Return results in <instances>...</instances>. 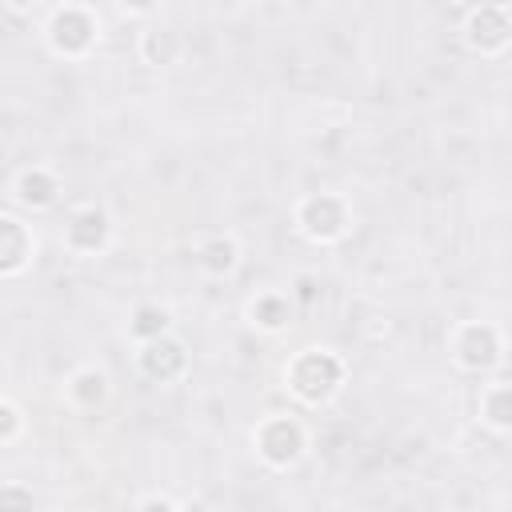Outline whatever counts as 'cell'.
Here are the masks:
<instances>
[{"instance_id": "obj_1", "label": "cell", "mask_w": 512, "mask_h": 512, "mask_svg": "<svg viewBox=\"0 0 512 512\" xmlns=\"http://www.w3.org/2000/svg\"><path fill=\"white\" fill-rule=\"evenodd\" d=\"M284 380L288 388L304 400V404H324L340 380H344V364L332 356V352H320V348H304L288 368H284Z\"/></svg>"}, {"instance_id": "obj_2", "label": "cell", "mask_w": 512, "mask_h": 512, "mask_svg": "<svg viewBox=\"0 0 512 512\" xmlns=\"http://www.w3.org/2000/svg\"><path fill=\"white\" fill-rule=\"evenodd\" d=\"M296 224H300V232H304L308 240L332 244V240H340V236L352 228V212H348V204H344L340 196L316 192V196H304V200L296 204Z\"/></svg>"}, {"instance_id": "obj_3", "label": "cell", "mask_w": 512, "mask_h": 512, "mask_svg": "<svg viewBox=\"0 0 512 512\" xmlns=\"http://www.w3.org/2000/svg\"><path fill=\"white\" fill-rule=\"evenodd\" d=\"M100 36V20L92 16V8H80V4H64L52 12L48 20V44L52 52L60 56H84Z\"/></svg>"}, {"instance_id": "obj_4", "label": "cell", "mask_w": 512, "mask_h": 512, "mask_svg": "<svg viewBox=\"0 0 512 512\" xmlns=\"http://www.w3.org/2000/svg\"><path fill=\"white\" fill-rule=\"evenodd\" d=\"M252 440H256V452L272 468H288L304 452V428L292 416H268V420H260V428H256Z\"/></svg>"}, {"instance_id": "obj_5", "label": "cell", "mask_w": 512, "mask_h": 512, "mask_svg": "<svg viewBox=\"0 0 512 512\" xmlns=\"http://www.w3.org/2000/svg\"><path fill=\"white\" fill-rule=\"evenodd\" d=\"M464 40L480 56H500L508 48V40H512V16H508V8L504 4L472 8L468 20H464Z\"/></svg>"}, {"instance_id": "obj_6", "label": "cell", "mask_w": 512, "mask_h": 512, "mask_svg": "<svg viewBox=\"0 0 512 512\" xmlns=\"http://www.w3.org/2000/svg\"><path fill=\"white\" fill-rule=\"evenodd\" d=\"M452 356L460 368L468 372H488L492 364H500V332L492 324H480V320H468L456 328L452 336Z\"/></svg>"}, {"instance_id": "obj_7", "label": "cell", "mask_w": 512, "mask_h": 512, "mask_svg": "<svg viewBox=\"0 0 512 512\" xmlns=\"http://www.w3.org/2000/svg\"><path fill=\"white\" fill-rule=\"evenodd\" d=\"M108 236H112V220H108V212L96 208V204L76 208V212L68 216V224H64V244H68L72 252H100V248L108 244Z\"/></svg>"}, {"instance_id": "obj_8", "label": "cell", "mask_w": 512, "mask_h": 512, "mask_svg": "<svg viewBox=\"0 0 512 512\" xmlns=\"http://www.w3.org/2000/svg\"><path fill=\"white\" fill-rule=\"evenodd\" d=\"M140 372L152 376V380H172L184 372L188 356H184V344L180 340H168V336H156V340H144L140 348Z\"/></svg>"}, {"instance_id": "obj_9", "label": "cell", "mask_w": 512, "mask_h": 512, "mask_svg": "<svg viewBox=\"0 0 512 512\" xmlns=\"http://www.w3.org/2000/svg\"><path fill=\"white\" fill-rule=\"evenodd\" d=\"M32 256V236L20 220L12 216H0V276H12L28 264Z\"/></svg>"}, {"instance_id": "obj_10", "label": "cell", "mask_w": 512, "mask_h": 512, "mask_svg": "<svg viewBox=\"0 0 512 512\" xmlns=\"http://www.w3.org/2000/svg\"><path fill=\"white\" fill-rule=\"evenodd\" d=\"M60 192V180L48 172V168H24L16 176V200L28 204V208H48Z\"/></svg>"}, {"instance_id": "obj_11", "label": "cell", "mask_w": 512, "mask_h": 512, "mask_svg": "<svg viewBox=\"0 0 512 512\" xmlns=\"http://www.w3.org/2000/svg\"><path fill=\"white\" fill-rule=\"evenodd\" d=\"M68 400H72L80 412H96V408L108 400V376L96 372V368H80V372L68 380Z\"/></svg>"}, {"instance_id": "obj_12", "label": "cell", "mask_w": 512, "mask_h": 512, "mask_svg": "<svg viewBox=\"0 0 512 512\" xmlns=\"http://www.w3.org/2000/svg\"><path fill=\"white\" fill-rule=\"evenodd\" d=\"M480 416L496 432H508L512 428V388H508V380H492L480 392Z\"/></svg>"}, {"instance_id": "obj_13", "label": "cell", "mask_w": 512, "mask_h": 512, "mask_svg": "<svg viewBox=\"0 0 512 512\" xmlns=\"http://www.w3.org/2000/svg\"><path fill=\"white\" fill-rule=\"evenodd\" d=\"M236 240L232 236H212V240H204L200 248H196V264L208 272V276H224V272H232L236 268Z\"/></svg>"}, {"instance_id": "obj_14", "label": "cell", "mask_w": 512, "mask_h": 512, "mask_svg": "<svg viewBox=\"0 0 512 512\" xmlns=\"http://www.w3.org/2000/svg\"><path fill=\"white\" fill-rule=\"evenodd\" d=\"M140 56H144L148 64L164 68V64H172V60L180 56V36H176L172 28H148V32L140 36Z\"/></svg>"}, {"instance_id": "obj_15", "label": "cell", "mask_w": 512, "mask_h": 512, "mask_svg": "<svg viewBox=\"0 0 512 512\" xmlns=\"http://www.w3.org/2000/svg\"><path fill=\"white\" fill-rule=\"evenodd\" d=\"M248 316H252V324H260V328L276 332V328H284V324H288V296L264 292V296H256V300H252Z\"/></svg>"}, {"instance_id": "obj_16", "label": "cell", "mask_w": 512, "mask_h": 512, "mask_svg": "<svg viewBox=\"0 0 512 512\" xmlns=\"http://www.w3.org/2000/svg\"><path fill=\"white\" fill-rule=\"evenodd\" d=\"M164 328H168V312H164L160 304H140V308L132 312V324H128V332H132L140 344L164 336Z\"/></svg>"}, {"instance_id": "obj_17", "label": "cell", "mask_w": 512, "mask_h": 512, "mask_svg": "<svg viewBox=\"0 0 512 512\" xmlns=\"http://www.w3.org/2000/svg\"><path fill=\"white\" fill-rule=\"evenodd\" d=\"M0 512H36V500L28 488L8 484V488H0Z\"/></svg>"}, {"instance_id": "obj_18", "label": "cell", "mask_w": 512, "mask_h": 512, "mask_svg": "<svg viewBox=\"0 0 512 512\" xmlns=\"http://www.w3.org/2000/svg\"><path fill=\"white\" fill-rule=\"evenodd\" d=\"M20 408L16 404H8V400H0V444H8V440H16V432H20Z\"/></svg>"}, {"instance_id": "obj_19", "label": "cell", "mask_w": 512, "mask_h": 512, "mask_svg": "<svg viewBox=\"0 0 512 512\" xmlns=\"http://www.w3.org/2000/svg\"><path fill=\"white\" fill-rule=\"evenodd\" d=\"M140 512H176V508H172V500H164V496H148V500L140 504Z\"/></svg>"}, {"instance_id": "obj_20", "label": "cell", "mask_w": 512, "mask_h": 512, "mask_svg": "<svg viewBox=\"0 0 512 512\" xmlns=\"http://www.w3.org/2000/svg\"><path fill=\"white\" fill-rule=\"evenodd\" d=\"M176 512H208L204 504H184V508H176Z\"/></svg>"}]
</instances>
